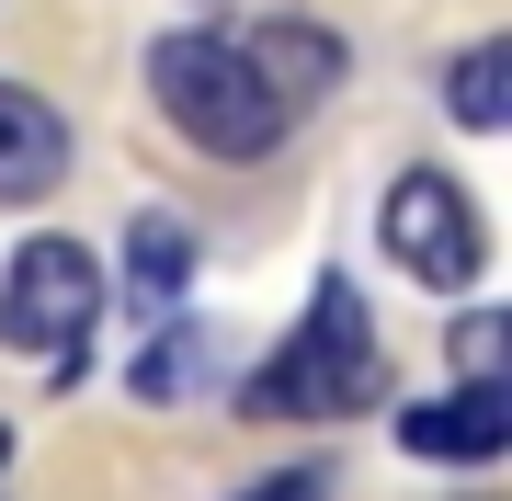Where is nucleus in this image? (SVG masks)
<instances>
[{
	"label": "nucleus",
	"mask_w": 512,
	"mask_h": 501,
	"mask_svg": "<svg viewBox=\"0 0 512 501\" xmlns=\"http://www.w3.org/2000/svg\"><path fill=\"white\" fill-rule=\"evenodd\" d=\"M183 353H194V342H183V319H171V342H148L137 365H126V388H137V399H171V388H183Z\"/></svg>",
	"instance_id": "9b49d317"
},
{
	"label": "nucleus",
	"mask_w": 512,
	"mask_h": 501,
	"mask_svg": "<svg viewBox=\"0 0 512 501\" xmlns=\"http://www.w3.org/2000/svg\"><path fill=\"white\" fill-rule=\"evenodd\" d=\"M444 103H456L467 137H501L512 126V46H456V69H444Z\"/></svg>",
	"instance_id": "1a4fd4ad"
},
{
	"label": "nucleus",
	"mask_w": 512,
	"mask_h": 501,
	"mask_svg": "<svg viewBox=\"0 0 512 501\" xmlns=\"http://www.w3.org/2000/svg\"><path fill=\"white\" fill-rule=\"evenodd\" d=\"M92 319H103V262L80 251V240H23L12 251V274H0V342L12 353H80L92 342Z\"/></svg>",
	"instance_id": "20e7f679"
},
{
	"label": "nucleus",
	"mask_w": 512,
	"mask_h": 501,
	"mask_svg": "<svg viewBox=\"0 0 512 501\" xmlns=\"http://www.w3.org/2000/svg\"><path fill=\"white\" fill-rule=\"evenodd\" d=\"M399 445L433 456V467H490V456H512V376H456L444 399H410V410H399Z\"/></svg>",
	"instance_id": "39448f33"
},
{
	"label": "nucleus",
	"mask_w": 512,
	"mask_h": 501,
	"mask_svg": "<svg viewBox=\"0 0 512 501\" xmlns=\"http://www.w3.org/2000/svg\"><path fill=\"white\" fill-rule=\"evenodd\" d=\"M365 399H376V319L353 297V274H319L296 342L239 376V410L251 422H330V410H365Z\"/></svg>",
	"instance_id": "f03ea898"
},
{
	"label": "nucleus",
	"mask_w": 512,
	"mask_h": 501,
	"mask_svg": "<svg viewBox=\"0 0 512 501\" xmlns=\"http://www.w3.org/2000/svg\"><path fill=\"white\" fill-rule=\"evenodd\" d=\"M456 376H512V331H501V308H467V319H456Z\"/></svg>",
	"instance_id": "9d476101"
},
{
	"label": "nucleus",
	"mask_w": 512,
	"mask_h": 501,
	"mask_svg": "<svg viewBox=\"0 0 512 501\" xmlns=\"http://www.w3.org/2000/svg\"><path fill=\"white\" fill-rule=\"evenodd\" d=\"M376 240L399 262L410 285H433V297H467L478 262H490V228H478V205L456 194V171H399L376 205Z\"/></svg>",
	"instance_id": "7ed1b4c3"
},
{
	"label": "nucleus",
	"mask_w": 512,
	"mask_h": 501,
	"mask_svg": "<svg viewBox=\"0 0 512 501\" xmlns=\"http://www.w3.org/2000/svg\"><path fill=\"white\" fill-rule=\"evenodd\" d=\"M69 183V114L23 80H0V205H35Z\"/></svg>",
	"instance_id": "0eeeda50"
},
{
	"label": "nucleus",
	"mask_w": 512,
	"mask_h": 501,
	"mask_svg": "<svg viewBox=\"0 0 512 501\" xmlns=\"http://www.w3.org/2000/svg\"><path fill=\"white\" fill-rule=\"evenodd\" d=\"M148 92H160V114L194 137L205 160H274L296 114L262 92V69L239 57V35H217V23H171V35H148Z\"/></svg>",
	"instance_id": "f257e3e1"
},
{
	"label": "nucleus",
	"mask_w": 512,
	"mask_h": 501,
	"mask_svg": "<svg viewBox=\"0 0 512 501\" xmlns=\"http://www.w3.org/2000/svg\"><path fill=\"white\" fill-rule=\"evenodd\" d=\"M239 57L262 69V92H274L285 114H308L319 92H342V69H353V46L330 35V23H296V12H285V23H251Z\"/></svg>",
	"instance_id": "423d86ee"
},
{
	"label": "nucleus",
	"mask_w": 512,
	"mask_h": 501,
	"mask_svg": "<svg viewBox=\"0 0 512 501\" xmlns=\"http://www.w3.org/2000/svg\"><path fill=\"white\" fill-rule=\"evenodd\" d=\"M183 274H194V228L171 217V205H148V217H126V285L148 308H171L183 297Z\"/></svg>",
	"instance_id": "6e6552de"
},
{
	"label": "nucleus",
	"mask_w": 512,
	"mask_h": 501,
	"mask_svg": "<svg viewBox=\"0 0 512 501\" xmlns=\"http://www.w3.org/2000/svg\"><path fill=\"white\" fill-rule=\"evenodd\" d=\"M0 456H12V433H0Z\"/></svg>",
	"instance_id": "f8f14e48"
}]
</instances>
